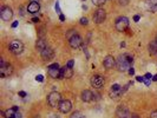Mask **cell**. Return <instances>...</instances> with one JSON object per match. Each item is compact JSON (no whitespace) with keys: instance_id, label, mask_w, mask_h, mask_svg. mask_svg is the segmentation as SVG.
I'll use <instances>...</instances> for the list:
<instances>
[{"instance_id":"8d00e7d4","label":"cell","mask_w":157,"mask_h":118,"mask_svg":"<svg viewBox=\"0 0 157 118\" xmlns=\"http://www.w3.org/2000/svg\"><path fill=\"white\" fill-rule=\"evenodd\" d=\"M19 96H20V97H26V92H25V91H20V92H19Z\"/></svg>"},{"instance_id":"c3c4849f","label":"cell","mask_w":157,"mask_h":118,"mask_svg":"<svg viewBox=\"0 0 157 118\" xmlns=\"http://www.w3.org/2000/svg\"><path fill=\"white\" fill-rule=\"evenodd\" d=\"M82 118H85V117H82Z\"/></svg>"},{"instance_id":"ee69618b","label":"cell","mask_w":157,"mask_h":118,"mask_svg":"<svg viewBox=\"0 0 157 118\" xmlns=\"http://www.w3.org/2000/svg\"><path fill=\"white\" fill-rule=\"evenodd\" d=\"M131 118H140V117H138L137 115H132V116H131Z\"/></svg>"},{"instance_id":"b9f144b4","label":"cell","mask_w":157,"mask_h":118,"mask_svg":"<svg viewBox=\"0 0 157 118\" xmlns=\"http://www.w3.org/2000/svg\"><path fill=\"white\" fill-rule=\"evenodd\" d=\"M152 80H154V81H157V75H155V76L152 77Z\"/></svg>"},{"instance_id":"d6986e66","label":"cell","mask_w":157,"mask_h":118,"mask_svg":"<svg viewBox=\"0 0 157 118\" xmlns=\"http://www.w3.org/2000/svg\"><path fill=\"white\" fill-rule=\"evenodd\" d=\"M82 99H83V102H85V103L91 102V100L93 99V93L90 91V90L83 91L82 92Z\"/></svg>"},{"instance_id":"44dd1931","label":"cell","mask_w":157,"mask_h":118,"mask_svg":"<svg viewBox=\"0 0 157 118\" xmlns=\"http://www.w3.org/2000/svg\"><path fill=\"white\" fill-rule=\"evenodd\" d=\"M146 8L150 12L157 11V0H146Z\"/></svg>"},{"instance_id":"603a6c76","label":"cell","mask_w":157,"mask_h":118,"mask_svg":"<svg viewBox=\"0 0 157 118\" xmlns=\"http://www.w3.org/2000/svg\"><path fill=\"white\" fill-rule=\"evenodd\" d=\"M76 34H77V32H76L74 30H70V31H69V32L66 33V39L70 40L72 37H73V36H76Z\"/></svg>"},{"instance_id":"7a4b0ae2","label":"cell","mask_w":157,"mask_h":118,"mask_svg":"<svg viewBox=\"0 0 157 118\" xmlns=\"http://www.w3.org/2000/svg\"><path fill=\"white\" fill-rule=\"evenodd\" d=\"M60 102H61V96H60L59 92L53 91L47 96V103H49L50 106H52V107H57V106H59Z\"/></svg>"},{"instance_id":"d590c367","label":"cell","mask_w":157,"mask_h":118,"mask_svg":"<svg viewBox=\"0 0 157 118\" xmlns=\"http://www.w3.org/2000/svg\"><path fill=\"white\" fill-rule=\"evenodd\" d=\"M140 19H141V17H140V15H135V17H133V21H136V23H137Z\"/></svg>"},{"instance_id":"ffe728a7","label":"cell","mask_w":157,"mask_h":118,"mask_svg":"<svg viewBox=\"0 0 157 118\" xmlns=\"http://www.w3.org/2000/svg\"><path fill=\"white\" fill-rule=\"evenodd\" d=\"M49 76L53 79H60V67L49 69Z\"/></svg>"},{"instance_id":"ac0fdd59","label":"cell","mask_w":157,"mask_h":118,"mask_svg":"<svg viewBox=\"0 0 157 118\" xmlns=\"http://www.w3.org/2000/svg\"><path fill=\"white\" fill-rule=\"evenodd\" d=\"M47 47V43H46V40L45 38H39V39L37 40V43H36V49L38 50V51H43Z\"/></svg>"},{"instance_id":"2e32d148","label":"cell","mask_w":157,"mask_h":118,"mask_svg":"<svg viewBox=\"0 0 157 118\" xmlns=\"http://www.w3.org/2000/svg\"><path fill=\"white\" fill-rule=\"evenodd\" d=\"M17 112H18V106H13V107H11L6 111H2L1 113H2L4 118H13Z\"/></svg>"},{"instance_id":"9c48e42d","label":"cell","mask_w":157,"mask_h":118,"mask_svg":"<svg viewBox=\"0 0 157 118\" xmlns=\"http://www.w3.org/2000/svg\"><path fill=\"white\" fill-rule=\"evenodd\" d=\"M91 85L95 88V89H99L104 85V78L99 76V75H96L91 78Z\"/></svg>"},{"instance_id":"4fadbf2b","label":"cell","mask_w":157,"mask_h":118,"mask_svg":"<svg viewBox=\"0 0 157 118\" xmlns=\"http://www.w3.org/2000/svg\"><path fill=\"white\" fill-rule=\"evenodd\" d=\"M40 54H42V58H43L44 60H51L53 58V56H55V52H53V50L51 47L47 46L45 50H43L40 52Z\"/></svg>"},{"instance_id":"f1b7e54d","label":"cell","mask_w":157,"mask_h":118,"mask_svg":"<svg viewBox=\"0 0 157 118\" xmlns=\"http://www.w3.org/2000/svg\"><path fill=\"white\" fill-rule=\"evenodd\" d=\"M136 80H137V81H140V83H144V77L137 76V77H136Z\"/></svg>"},{"instance_id":"e575fe53","label":"cell","mask_w":157,"mask_h":118,"mask_svg":"<svg viewBox=\"0 0 157 118\" xmlns=\"http://www.w3.org/2000/svg\"><path fill=\"white\" fill-rule=\"evenodd\" d=\"M150 80H151V79H145L144 78V83H145V85H146V86H149V85H150Z\"/></svg>"},{"instance_id":"1f68e13d","label":"cell","mask_w":157,"mask_h":118,"mask_svg":"<svg viewBox=\"0 0 157 118\" xmlns=\"http://www.w3.org/2000/svg\"><path fill=\"white\" fill-rule=\"evenodd\" d=\"M150 118H157V111H152L150 115Z\"/></svg>"},{"instance_id":"836d02e7","label":"cell","mask_w":157,"mask_h":118,"mask_svg":"<svg viewBox=\"0 0 157 118\" xmlns=\"http://www.w3.org/2000/svg\"><path fill=\"white\" fill-rule=\"evenodd\" d=\"M144 78H145V79H151V78H152V76H151V73H145Z\"/></svg>"},{"instance_id":"7c38bea8","label":"cell","mask_w":157,"mask_h":118,"mask_svg":"<svg viewBox=\"0 0 157 118\" xmlns=\"http://www.w3.org/2000/svg\"><path fill=\"white\" fill-rule=\"evenodd\" d=\"M69 43H70V46H71L72 49H78V47L82 46L83 40H82V38L78 34H76V36H73L71 39L69 40Z\"/></svg>"},{"instance_id":"d4e9b609","label":"cell","mask_w":157,"mask_h":118,"mask_svg":"<svg viewBox=\"0 0 157 118\" xmlns=\"http://www.w3.org/2000/svg\"><path fill=\"white\" fill-rule=\"evenodd\" d=\"M55 8H56V12L57 13H60L61 12V10H60V6H59V1L56 2V5H55Z\"/></svg>"},{"instance_id":"60d3db41","label":"cell","mask_w":157,"mask_h":118,"mask_svg":"<svg viewBox=\"0 0 157 118\" xmlns=\"http://www.w3.org/2000/svg\"><path fill=\"white\" fill-rule=\"evenodd\" d=\"M17 26H18V21H14V23L12 24V28H15Z\"/></svg>"},{"instance_id":"d6a6232c","label":"cell","mask_w":157,"mask_h":118,"mask_svg":"<svg viewBox=\"0 0 157 118\" xmlns=\"http://www.w3.org/2000/svg\"><path fill=\"white\" fill-rule=\"evenodd\" d=\"M129 75H131V76L135 75V69H133V67H130V69H129Z\"/></svg>"},{"instance_id":"74e56055","label":"cell","mask_w":157,"mask_h":118,"mask_svg":"<svg viewBox=\"0 0 157 118\" xmlns=\"http://www.w3.org/2000/svg\"><path fill=\"white\" fill-rule=\"evenodd\" d=\"M59 19H60V21H64V20H65V15H64V14H60V15H59Z\"/></svg>"},{"instance_id":"5bb4252c","label":"cell","mask_w":157,"mask_h":118,"mask_svg":"<svg viewBox=\"0 0 157 118\" xmlns=\"http://www.w3.org/2000/svg\"><path fill=\"white\" fill-rule=\"evenodd\" d=\"M116 113H117V116L119 118H128L129 116H130V112H129L128 107H127V106H123V105L118 106Z\"/></svg>"},{"instance_id":"277c9868","label":"cell","mask_w":157,"mask_h":118,"mask_svg":"<svg viewBox=\"0 0 157 118\" xmlns=\"http://www.w3.org/2000/svg\"><path fill=\"white\" fill-rule=\"evenodd\" d=\"M12 72H13L12 65L5 63V62L1 59V62H0V77H1V78H6V77L11 76Z\"/></svg>"},{"instance_id":"83f0119b","label":"cell","mask_w":157,"mask_h":118,"mask_svg":"<svg viewBox=\"0 0 157 118\" xmlns=\"http://www.w3.org/2000/svg\"><path fill=\"white\" fill-rule=\"evenodd\" d=\"M87 23H89V21H87L86 18H82V19H80V24H82V25H87Z\"/></svg>"},{"instance_id":"8fae6325","label":"cell","mask_w":157,"mask_h":118,"mask_svg":"<svg viewBox=\"0 0 157 118\" xmlns=\"http://www.w3.org/2000/svg\"><path fill=\"white\" fill-rule=\"evenodd\" d=\"M73 76V71H72L71 67H68V66H64L60 69V79H69Z\"/></svg>"},{"instance_id":"f35d334b","label":"cell","mask_w":157,"mask_h":118,"mask_svg":"<svg viewBox=\"0 0 157 118\" xmlns=\"http://www.w3.org/2000/svg\"><path fill=\"white\" fill-rule=\"evenodd\" d=\"M13 118H21V115H20V113H19V111H18V112H17V113H15V116Z\"/></svg>"},{"instance_id":"4316f807","label":"cell","mask_w":157,"mask_h":118,"mask_svg":"<svg viewBox=\"0 0 157 118\" xmlns=\"http://www.w3.org/2000/svg\"><path fill=\"white\" fill-rule=\"evenodd\" d=\"M129 1H130V0H119V4H121L122 6H127L129 4Z\"/></svg>"},{"instance_id":"484cf974","label":"cell","mask_w":157,"mask_h":118,"mask_svg":"<svg viewBox=\"0 0 157 118\" xmlns=\"http://www.w3.org/2000/svg\"><path fill=\"white\" fill-rule=\"evenodd\" d=\"M36 80H37V81H40V83H43L44 81V76H42V75H38V76L36 77Z\"/></svg>"},{"instance_id":"52a82bcc","label":"cell","mask_w":157,"mask_h":118,"mask_svg":"<svg viewBox=\"0 0 157 118\" xmlns=\"http://www.w3.org/2000/svg\"><path fill=\"white\" fill-rule=\"evenodd\" d=\"M58 109H59V111L61 112V113H68V112H70L72 109V104L70 100H68V99H64V100H61L60 102V104L58 106Z\"/></svg>"},{"instance_id":"7dc6e473","label":"cell","mask_w":157,"mask_h":118,"mask_svg":"<svg viewBox=\"0 0 157 118\" xmlns=\"http://www.w3.org/2000/svg\"><path fill=\"white\" fill-rule=\"evenodd\" d=\"M155 41H156V43H157V34H156V39H155Z\"/></svg>"},{"instance_id":"7402d4cb","label":"cell","mask_w":157,"mask_h":118,"mask_svg":"<svg viewBox=\"0 0 157 118\" xmlns=\"http://www.w3.org/2000/svg\"><path fill=\"white\" fill-rule=\"evenodd\" d=\"M149 53H150L151 56H156L157 54V43L156 41H154V43H151V44L149 45Z\"/></svg>"},{"instance_id":"30bf717a","label":"cell","mask_w":157,"mask_h":118,"mask_svg":"<svg viewBox=\"0 0 157 118\" xmlns=\"http://www.w3.org/2000/svg\"><path fill=\"white\" fill-rule=\"evenodd\" d=\"M105 18H106V13H105V11L102 10V8H99V10L95 13V15H93V20H95L96 24H102V23L105 20Z\"/></svg>"},{"instance_id":"e0dca14e","label":"cell","mask_w":157,"mask_h":118,"mask_svg":"<svg viewBox=\"0 0 157 118\" xmlns=\"http://www.w3.org/2000/svg\"><path fill=\"white\" fill-rule=\"evenodd\" d=\"M39 10H40V5H39V2H30L29 6H27V12L29 13H37V12H39Z\"/></svg>"},{"instance_id":"7bdbcfd3","label":"cell","mask_w":157,"mask_h":118,"mask_svg":"<svg viewBox=\"0 0 157 118\" xmlns=\"http://www.w3.org/2000/svg\"><path fill=\"white\" fill-rule=\"evenodd\" d=\"M50 118H60V117H59V116H57V115H52V116H51Z\"/></svg>"},{"instance_id":"bcb514c9","label":"cell","mask_w":157,"mask_h":118,"mask_svg":"<svg viewBox=\"0 0 157 118\" xmlns=\"http://www.w3.org/2000/svg\"><path fill=\"white\" fill-rule=\"evenodd\" d=\"M33 118H40V117H39V115H36V116H34Z\"/></svg>"},{"instance_id":"3957f363","label":"cell","mask_w":157,"mask_h":118,"mask_svg":"<svg viewBox=\"0 0 157 118\" xmlns=\"http://www.w3.org/2000/svg\"><path fill=\"white\" fill-rule=\"evenodd\" d=\"M115 27L117 31L119 32H124L127 31L129 27V19L127 17H119L116 19V23H115Z\"/></svg>"},{"instance_id":"f546056e","label":"cell","mask_w":157,"mask_h":118,"mask_svg":"<svg viewBox=\"0 0 157 118\" xmlns=\"http://www.w3.org/2000/svg\"><path fill=\"white\" fill-rule=\"evenodd\" d=\"M73 64H74V62H73V60H69V62H68V64H66V66H68V67H73Z\"/></svg>"},{"instance_id":"f6af8a7d","label":"cell","mask_w":157,"mask_h":118,"mask_svg":"<svg viewBox=\"0 0 157 118\" xmlns=\"http://www.w3.org/2000/svg\"><path fill=\"white\" fill-rule=\"evenodd\" d=\"M40 0H31V2H39Z\"/></svg>"},{"instance_id":"6da1fadb","label":"cell","mask_w":157,"mask_h":118,"mask_svg":"<svg viewBox=\"0 0 157 118\" xmlns=\"http://www.w3.org/2000/svg\"><path fill=\"white\" fill-rule=\"evenodd\" d=\"M133 59L131 56L129 54H123V56H119L117 62H116V65L118 67L119 71H128L129 69L131 67V64H132Z\"/></svg>"},{"instance_id":"ba28073f","label":"cell","mask_w":157,"mask_h":118,"mask_svg":"<svg viewBox=\"0 0 157 118\" xmlns=\"http://www.w3.org/2000/svg\"><path fill=\"white\" fill-rule=\"evenodd\" d=\"M123 94V91H122V88L119 84H114L110 89V97L111 98H118Z\"/></svg>"},{"instance_id":"cb8c5ba5","label":"cell","mask_w":157,"mask_h":118,"mask_svg":"<svg viewBox=\"0 0 157 118\" xmlns=\"http://www.w3.org/2000/svg\"><path fill=\"white\" fill-rule=\"evenodd\" d=\"M92 2H93V5L100 7V6H103L105 4V0H92Z\"/></svg>"},{"instance_id":"ab89813d","label":"cell","mask_w":157,"mask_h":118,"mask_svg":"<svg viewBox=\"0 0 157 118\" xmlns=\"http://www.w3.org/2000/svg\"><path fill=\"white\" fill-rule=\"evenodd\" d=\"M39 21V18H33L32 19V23H38Z\"/></svg>"},{"instance_id":"8992f818","label":"cell","mask_w":157,"mask_h":118,"mask_svg":"<svg viewBox=\"0 0 157 118\" xmlns=\"http://www.w3.org/2000/svg\"><path fill=\"white\" fill-rule=\"evenodd\" d=\"M0 17L4 21H10L13 17V12L10 7H2L1 11H0Z\"/></svg>"},{"instance_id":"681fc988","label":"cell","mask_w":157,"mask_h":118,"mask_svg":"<svg viewBox=\"0 0 157 118\" xmlns=\"http://www.w3.org/2000/svg\"><path fill=\"white\" fill-rule=\"evenodd\" d=\"M83 1H85V0H83Z\"/></svg>"},{"instance_id":"9a60e30c","label":"cell","mask_w":157,"mask_h":118,"mask_svg":"<svg viewBox=\"0 0 157 118\" xmlns=\"http://www.w3.org/2000/svg\"><path fill=\"white\" fill-rule=\"evenodd\" d=\"M104 67L105 69H108V70H110V69H114L115 66H116V60H115L114 57H111V56H108L105 59H104Z\"/></svg>"},{"instance_id":"4dcf8cb0","label":"cell","mask_w":157,"mask_h":118,"mask_svg":"<svg viewBox=\"0 0 157 118\" xmlns=\"http://www.w3.org/2000/svg\"><path fill=\"white\" fill-rule=\"evenodd\" d=\"M71 118H80V113L79 112H74Z\"/></svg>"},{"instance_id":"5b68a950","label":"cell","mask_w":157,"mask_h":118,"mask_svg":"<svg viewBox=\"0 0 157 118\" xmlns=\"http://www.w3.org/2000/svg\"><path fill=\"white\" fill-rule=\"evenodd\" d=\"M24 50V44L20 40H12L10 44V51L13 54H20Z\"/></svg>"}]
</instances>
